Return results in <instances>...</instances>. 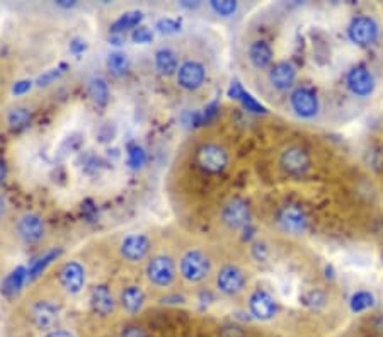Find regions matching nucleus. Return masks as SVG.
Listing matches in <instances>:
<instances>
[{"label": "nucleus", "instance_id": "1", "mask_svg": "<svg viewBox=\"0 0 383 337\" xmlns=\"http://www.w3.org/2000/svg\"><path fill=\"white\" fill-rule=\"evenodd\" d=\"M212 273V261L200 249H191L181 259V276L189 283H200Z\"/></svg>", "mask_w": 383, "mask_h": 337}, {"label": "nucleus", "instance_id": "8", "mask_svg": "<svg viewBox=\"0 0 383 337\" xmlns=\"http://www.w3.org/2000/svg\"><path fill=\"white\" fill-rule=\"evenodd\" d=\"M222 222L229 229L241 230L251 223V206L242 198H234L222 210Z\"/></svg>", "mask_w": 383, "mask_h": 337}, {"label": "nucleus", "instance_id": "21", "mask_svg": "<svg viewBox=\"0 0 383 337\" xmlns=\"http://www.w3.org/2000/svg\"><path fill=\"white\" fill-rule=\"evenodd\" d=\"M229 98L241 101L242 106L246 108L247 111H251V113H258V115H259V113H266V109H264L263 106H261V104L258 103V101H256L254 98H252V96L249 94V92L244 91V87H242L239 82H234L232 86H230V89H229Z\"/></svg>", "mask_w": 383, "mask_h": 337}, {"label": "nucleus", "instance_id": "38", "mask_svg": "<svg viewBox=\"0 0 383 337\" xmlns=\"http://www.w3.org/2000/svg\"><path fill=\"white\" fill-rule=\"evenodd\" d=\"M121 337H149V336L145 334V331H143L142 327L130 326V327H126L123 332H121Z\"/></svg>", "mask_w": 383, "mask_h": 337}, {"label": "nucleus", "instance_id": "12", "mask_svg": "<svg viewBox=\"0 0 383 337\" xmlns=\"http://www.w3.org/2000/svg\"><path fill=\"white\" fill-rule=\"evenodd\" d=\"M31 320L35 322V326L41 331H48V329H53L58 322V312L57 305H53L52 302L48 300H38L31 305Z\"/></svg>", "mask_w": 383, "mask_h": 337}, {"label": "nucleus", "instance_id": "44", "mask_svg": "<svg viewBox=\"0 0 383 337\" xmlns=\"http://www.w3.org/2000/svg\"><path fill=\"white\" fill-rule=\"evenodd\" d=\"M4 212H6V200H4V196L0 195V217H2Z\"/></svg>", "mask_w": 383, "mask_h": 337}, {"label": "nucleus", "instance_id": "16", "mask_svg": "<svg viewBox=\"0 0 383 337\" xmlns=\"http://www.w3.org/2000/svg\"><path fill=\"white\" fill-rule=\"evenodd\" d=\"M251 314L259 320H269L275 317L276 314V302L264 290H256L249 298Z\"/></svg>", "mask_w": 383, "mask_h": 337}, {"label": "nucleus", "instance_id": "23", "mask_svg": "<svg viewBox=\"0 0 383 337\" xmlns=\"http://www.w3.org/2000/svg\"><path fill=\"white\" fill-rule=\"evenodd\" d=\"M7 125H9L12 132L16 133L24 132V130L31 125V113H29V109L24 106L12 108L9 115H7Z\"/></svg>", "mask_w": 383, "mask_h": 337}, {"label": "nucleus", "instance_id": "22", "mask_svg": "<svg viewBox=\"0 0 383 337\" xmlns=\"http://www.w3.org/2000/svg\"><path fill=\"white\" fill-rule=\"evenodd\" d=\"M178 55L169 48H162L155 53V67L162 75H172L178 70Z\"/></svg>", "mask_w": 383, "mask_h": 337}, {"label": "nucleus", "instance_id": "3", "mask_svg": "<svg viewBox=\"0 0 383 337\" xmlns=\"http://www.w3.org/2000/svg\"><path fill=\"white\" fill-rule=\"evenodd\" d=\"M196 164L208 174H220L229 166V154L218 143H203L196 150Z\"/></svg>", "mask_w": 383, "mask_h": 337}, {"label": "nucleus", "instance_id": "43", "mask_svg": "<svg viewBox=\"0 0 383 337\" xmlns=\"http://www.w3.org/2000/svg\"><path fill=\"white\" fill-rule=\"evenodd\" d=\"M181 6L186 7V9H198L201 4L200 2H181Z\"/></svg>", "mask_w": 383, "mask_h": 337}, {"label": "nucleus", "instance_id": "30", "mask_svg": "<svg viewBox=\"0 0 383 337\" xmlns=\"http://www.w3.org/2000/svg\"><path fill=\"white\" fill-rule=\"evenodd\" d=\"M210 7L217 16L230 18L239 11V2H234V0H213V2H210Z\"/></svg>", "mask_w": 383, "mask_h": 337}, {"label": "nucleus", "instance_id": "31", "mask_svg": "<svg viewBox=\"0 0 383 337\" xmlns=\"http://www.w3.org/2000/svg\"><path fill=\"white\" fill-rule=\"evenodd\" d=\"M147 160V155H145V150L142 149V147L138 145H132L130 147V152H128V166L132 168H140L143 167V164H145Z\"/></svg>", "mask_w": 383, "mask_h": 337}, {"label": "nucleus", "instance_id": "42", "mask_svg": "<svg viewBox=\"0 0 383 337\" xmlns=\"http://www.w3.org/2000/svg\"><path fill=\"white\" fill-rule=\"evenodd\" d=\"M46 337H74V336L67 331H52Z\"/></svg>", "mask_w": 383, "mask_h": 337}, {"label": "nucleus", "instance_id": "28", "mask_svg": "<svg viewBox=\"0 0 383 337\" xmlns=\"http://www.w3.org/2000/svg\"><path fill=\"white\" fill-rule=\"evenodd\" d=\"M62 254V251L60 249H55V251H50V252H46L45 256H41L40 259L35 261V264H33L31 269H29L28 271V276H29V280H36L38 276L41 275V273L45 271L46 266H48V264H52L55 259L58 258V256Z\"/></svg>", "mask_w": 383, "mask_h": 337}, {"label": "nucleus", "instance_id": "27", "mask_svg": "<svg viewBox=\"0 0 383 337\" xmlns=\"http://www.w3.org/2000/svg\"><path fill=\"white\" fill-rule=\"evenodd\" d=\"M108 69L111 70V74L116 75V77H121V75H125L130 69V60H128V57H126V53L113 52L111 55H109V57H108Z\"/></svg>", "mask_w": 383, "mask_h": 337}, {"label": "nucleus", "instance_id": "26", "mask_svg": "<svg viewBox=\"0 0 383 337\" xmlns=\"http://www.w3.org/2000/svg\"><path fill=\"white\" fill-rule=\"evenodd\" d=\"M89 96L98 106H106L109 101V87L104 79H92L89 82Z\"/></svg>", "mask_w": 383, "mask_h": 337}, {"label": "nucleus", "instance_id": "24", "mask_svg": "<svg viewBox=\"0 0 383 337\" xmlns=\"http://www.w3.org/2000/svg\"><path fill=\"white\" fill-rule=\"evenodd\" d=\"M26 276H28V271L24 268L14 269V271H12L11 275L4 280L2 293L6 295L7 298L16 297V295L21 292V288H23L24 281H26Z\"/></svg>", "mask_w": 383, "mask_h": 337}, {"label": "nucleus", "instance_id": "17", "mask_svg": "<svg viewBox=\"0 0 383 337\" xmlns=\"http://www.w3.org/2000/svg\"><path fill=\"white\" fill-rule=\"evenodd\" d=\"M84 281H86V275H84V268L79 263H67L62 268L60 285L70 295L81 293V290L84 288Z\"/></svg>", "mask_w": 383, "mask_h": 337}, {"label": "nucleus", "instance_id": "7", "mask_svg": "<svg viewBox=\"0 0 383 337\" xmlns=\"http://www.w3.org/2000/svg\"><path fill=\"white\" fill-rule=\"evenodd\" d=\"M310 154L309 150L300 145H290L288 149L281 152L280 166L286 174L290 176H303L310 168Z\"/></svg>", "mask_w": 383, "mask_h": 337}, {"label": "nucleus", "instance_id": "2", "mask_svg": "<svg viewBox=\"0 0 383 337\" xmlns=\"http://www.w3.org/2000/svg\"><path fill=\"white\" fill-rule=\"evenodd\" d=\"M290 108L295 116L300 120H314L321 111V103H319L317 94L314 89L307 86L295 87L290 94Z\"/></svg>", "mask_w": 383, "mask_h": 337}, {"label": "nucleus", "instance_id": "32", "mask_svg": "<svg viewBox=\"0 0 383 337\" xmlns=\"http://www.w3.org/2000/svg\"><path fill=\"white\" fill-rule=\"evenodd\" d=\"M326 293L321 292V290H312V292H309L303 297V303L310 307V309H321V307L326 305Z\"/></svg>", "mask_w": 383, "mask_h": 337}, {"label": "nucleus", "instance_id": "25", "mask_svg": "<svg viewBox=\"0 0 383 337\" xmlns=\"http://www.w3.org/2000/svg\"><path fill=\"white\" fill-rule=\"evenodd\" d=\"M143 21V14L140 11H130L125 12L123 16H120L111 26V33L113 35H121V33L128 31V29H137L140 26V23Z\"/></svg>", "mask_w": 383, "mask_h": 337}, {"label": "nucleus", "instance_id": "45", "mask_svg": "<svg viewBox=\"0 0 383 337\" xmlns=\"http://www.w3.org/2000/svg\"><path fill=\"white\" fill-rule=\"evenodd\" d=\"M58 6H62V7H74L75 2H69V0H60V2H58Z\"/></svg>", "mask_w": 383, "mask_h": 337}, {"label": "nucleus", "instance_id": "33", "mask_svg": "<svg viewBox=\"0 0 383 337\" xmlns=\"http://www.w3.org/2000/svg\"><path fill=\"white\" fill-rule=\"evenodd\" d=\"M157 29L161 33H164V35H174V33L181 31V21L164 18L157 23Z\"/></svg>", "mask_w": 383, "mask_h": 337}, {"label": "nucleus", "instance_id": "5", "mask_svg": "<svg viewBox=\"0 0 383 337\" xmlns=\"http://www.w3.org/2000/svg\"><path fill=\"white\" fill-rule=\"evenodd\" d=\"M276 222L281 232H285L286 235H293V237L305 234L307 227H309V218L297 205L281 206L276 215Z\"/></svg>", "mask_w": 383, "mask_h": 337}, {"label": "nucleus", "instance_id": "36", "mask_svg": "<svg viewBox=\"0 0 383 337\" xmlns=\"http://www.w3.org/2000/svg\"><path fill=\"white\" fill-rule=\"evenodd\" d=\"M220 337H246V332L237 326H225L222 327Z\"/></svg>", "mask_w": 383, "mask_h": 337}, {"label": "nucleus", "instance_id": "35", "mask_svg": "<svg viewBox=\"0 0 383 337\" xmlns=\"http://www.w3.org/2000/svg\"><path fill=\"white\" fill-rule=\"evenodd\" d=\"M62 69H67V65H62V67H58V69H53V70L46 72L45 75H41V77L38 79V86L43 87V86H48V84H52L55 79H58L63 74V72H65Z\"/></svg>", "mask_w": 383, "mask_h": 337}, {"label": "nucleus", "instance_id": "37", "mask_svg": "<svg viewBox=\"0 0 383 337\" xmlns=\"http://www.w3.org/2000/svg\"><path fill=\"white\" fill-rule=\"evenodd\" d=\"M31 86H33L31 80H19V82H16L14 86H12V94L14 96L26 94V92L31 89Z\"/></svg>", "mask_w": 383, "mask_h": 337}, {"label": "nucleus", "instance_id": "14", "mask_svg": "<svg viewBox=\"0 0 383 337\" xmlns=\"http://www.w3.org/2000/svg\"><path fill=\"white\" fill-rule=\"evenodd\" d=\"M150 240L145 235H128L121 242V256L130 263H140V261L149 254Z\"/></svg>", "mask_w": 383, "mask_h": 337}, {"label": "nucleus", "instance_id": "10", "mask_svg": "<svg viewBox=\"0 0 383 337\" xmlns=\"http://www.w3.org/2000/svg\"><path fill=\"white\" fill-rule=\"evenodd\" d=\"M147 278L155 286H169L176 278V268L167 256H155L147 264Z\"/></svg>", "mask_w": 383, "mask_h": 337}, {"label": "nucleus", "instance_id": "40", "mask_svg": "<svg viewBox=\"0 0 383 337\" xmlns=\"http://www.w3.org/2000/svg\"><path fill=\"white\" fill-rule=\"evenodd\" d=\"M373 329L377 332H380V334H383V315H378V317L373 320Z\"/></svg>", "mask_w": 383, "mask_h": 337}, {"label": "nucleus", "instance_id": "39", "mask_svg": "<svg viewBox=\"0 0 383 337\" xmlns=\"http://www.w3.org/2000/svg\"><path fill=\"white\" fill-rule=\"evenodd\" d=\"M87 50V45L84 40H79V38H75V40L70 41V52L74 55H81Z\"/></svg>", "mask_w": 383, "mask_h": 337}, {"label": "nucleus", "instance_id": "13", "mask_svg": "<svg viewBox=\"0 0 383 337\" xmlns=\"http://www.w3.org/2000/svg\"><path fill=\"white\" fill-rule=\"evenodd\" d=\"M295 79H297V69L292 62L281 60L275 63L269 69V84L275 87L276 91H288L292 89Z\"/></svg>", "mask_w": 383, "mask_h": 337}, {"label": "nucleus", "instance_id": "41", "mask_svg": "<svg viewBox=\"0 0 383 337\" xmlns=\"http://www.w3.org/2000/svg\"><path fill=\"white\" fill-rule=\"evenodd\" d=\"M6 176H7V166H6V162L0 159V184L6 181Z\"/></svg>", "mask_w": 383, "mask_h": 337}, {"label": "nucleus", "instance_id": "29", "mask_svg": "<svg viewBox=\"0 0 383 337\" xmlns=\"http://www.w3.org/2000/svg\"><path fill=\"white\" fill-rule=\"evenodd\" d=\"M373 303H375L373 295L370 292H365V290H360V292L353 295L349 305H351L353 312H365L366 309H370V307H373Z\"/></svg>", "mask_w": 383, "mask_h": 337}, {"label": "nucleus", "instance_id": "18", "mask_svg": "<svg viewBox=\"0 0 383 337\" xmlns=\"http://www.w3.org/2000/svg\"><path fill=\"white\" fill-rule=\"evenodd\" d=\"M91 307L96 314L101 315V317H108V315H111L113 312H115L116 302H115V298H113L111 292H109L108 286L99 285L92 288Z\"/></svg>", "mask_w": 383, "mask_h": 337}, {"label": "nucleus", "instance_id": "34", "mask_svg": "<svg viewBox=\"0 0 383 337\" xmlns=\"http://www.w3.org/2000/svg\"><path fill=\"white\" fill-rule=\"evenodd\" d=\"M132 40H133V43L147 45V43H150L152 40H154V35H152V31H150L149 28L138 26L137 29H133Z\"/></svg>", "mask_w": 383, "mask_h": 337}, {"label": "nucleus", "instance_id": "15", "mask_svg": "<svg viewBox=\"0 0 383 337\" xmlns=\"http://www.w3.org/2000/svg\"><path fill=\"white\" fill-rule=\"evenodd\" d=\"M19 237L28 244L40 242L45 235V222L35 213H26L19 218L18 223Z\"/></svg>", "mask_w": 383, "mask_h": 337}, {"label": "nucleus", "instance_id": "6", "mask_svg": "<svg viewBox=\"0 0 383 337\" xmlns=\"http://www.w3.org/2000/svg\"><path fill=\"white\" fill-rule=\"evenodd\" d=\"M346 87L358 99H366L373 94L377 80L366 65H355L346 74Z\"/></svg>", "mask_w": 383, "mask_h": 337}, {"label": "nucleus", "instance_id": "9", "mask_svg": "<svg viewBox=\"0 0 383 337\" xmlns=\"http://www.w3.org/2000/svg\"><path fill=\"white\" fill-rule=\"evenodd\" d=\"M247 285V276L241 268L227 264L223 266L217 275V288L220 290L223 295H237L241 293Z\"/></svg>", "mask_w": 383, "mask_h": 337}, {"label": "nucleus", "instance_id": "19", "mask_svg": "<svg viewBox=\"0 0 383 337\" xmlns=\"http://www.w3.org/2000/svg\"><path fill=\"white\" fill-rule=\"evenodd\" d=\"M247 57H249L251 65L254 67V69L266 70L273 67V57H275V53H273V48L269 46V43H266L264 40H259L249 46Z\"/></svg>", "mask_w": 383, "mask_h": 337}, {"label": "nucleus", "instance_id": "11", "mask_svg": "<svg viewBox=\"0 0 383 337\" xmlns=\"http://www.w3.org/2000/svg\"><path fill=\"white\" fill-rule=\"evenodd\" d=\"M206 69L203 63L196 60H188L179 67L178 84L184 91H198L205 84Z\"/></svg>", "mask_w": 383, "mask_h": 337}, {"label": "nucleus", "instance_id": "4", "mask_svg": "<svg viewBox=\"0 0 383 337\" xmlns=\"http://www.w3.org/2000/svg\"><path fill=\"white\" fill-rule=\"evenodd\" d=\"M380 36V26L370 16H358L348 26V38L356 46H370Z\"/></svg>", "mask_w": 383, "mask_h": 337}, {"label": "nucleus", "instance_id": "20", "mask_svg": "<svg viewBox=\"0 0 383 337\" xmlns=\"http://www.w3.org/2000/svg\"><path fill=\"white\" fill-rule=\"evenodd\" d=\"M143 302H145V295H143L142 288L138 286H128L121 293V305L128 314H137L142 310Z\"/></svg>", "mask_w": 383, "mask_h": 337}]
</instances>
